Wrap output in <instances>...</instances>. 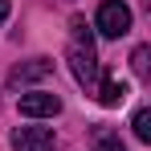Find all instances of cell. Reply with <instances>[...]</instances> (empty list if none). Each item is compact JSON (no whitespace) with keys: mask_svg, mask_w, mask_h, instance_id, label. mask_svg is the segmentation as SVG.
I'll list each match as a JSON object with an SVG mask.
<instances>
[{"mask_svg":"<svg viewBox=\"0 0 151 151\" xmlns=\"http://www.w3.org/2000/svg\"><path fill=\"white\" fill-rule=\"evenodd\" d=\"M94 151H127V147H123V139H119V135H102L98 143H94Z\"/></svg>","mask_w":151,"mask_h":151,"instance_id":"9c48e42d","label":"cell"},{"mask_svg":"<svg viewBox=\"0 0 151 151\" xmlns=\"http://www.w3.org/2000/svg\"><path fill=\"white\" fill-rule=\"evenodd\" d=\"M70 29H74V41H70V70H74L78 86L94 90V86H98V78H102L98 53H94V37L86 33V21H82V17H74Z\"/></svg>","mask_w":151,"mask_h":151,"instance_id":"6da1fadb","label":"cell"},{"mask_svg":"<svg viewBox=\"0 0 151 151\" xmlns=\"http://www.w3.org/2000/svg\"><path fill=\"white\" fill-rule=\"evenodd\" d=\"M94 90H98V102H102V106H119V102L131 94V90H127V82H114V78H98V86H94Z\"/></svg>","mask_w":151,"mask_h":151,"instance_id":"8992f818","label":"cell"},{"mask_svg":"<svg viewBox=\"0 0 151 151\" xmlns=\"http://www.w3.org/2000/svg\"><path fill=\"white\" fill-rule=\"evenodd\" d=\"M94 25H98L102 37L119 41L127 29H131V8H127L123 0H102V4H98V17H94Z\"/></svg>","mask_w":151,"mask_h":151,"instance_id":"7a4b0ae2","label":"cell"},{"mask_svg":"<svg viewBox=\"0 0 151 151\" xmlns=\"http://www.w3.org/2000/svg\"><path fill=\"white\" fill-rule=\"evenodd\" d=\"M57 110H61V98L49 94V90H29V94H21V114H25V119H53Z\"/></svg>","mask_w":151,"mask_h":151,"instance_id":"277c9868","label":"cell"},{"mask_svg":"<svg viewBox=\"0 0 151 151\" xmlns=\"http://www.w3.org/2000/svg\"><path fill=\"white\" fill-rule=\"evenodd\" d=\"M49 74H53L49 57H29V61H21V65H12L8 86H12V90H25V86H33V82H41V78H49Z\"/></svg>","mask_w":151,"mask_h":151,"instance_id":"3957f363","label":"cell"},{"mask_svg":"<svg viewBox=\"0 0 151 151\" xmlns=\"http://www.w3.org/2000/svg\"><path fill=\"white\" fill-rule=\"evenodd\" d=\"M131 127H135V139H139V143H151V110H147V106H139V110H135Z\"/></svg>","mask_w":151,"mask_h":151,"instance_id":"52a82bcc","label":"cell"},{"mask_svg":"<svg viewBox=\"0 0 151 151\" xmlns=\"http://www.w3.org/2000/svg\"><path fill=\"white\" fill-rule=\"evenodd\" d=\"M4 17H8V0H0V21H4Z\"/></svg>","mask_w":151,"mask_h":151,"instance_id":"30bf717a","label":"cell"},{"mask_svg":"<svg viewBox=\"0 0 151 151\" xmlns=\"http://www.w3.org/2000/svg\"><path fill=\"white\" fill-rule=\"evenodd\" d=\"M12 151H53V131L49 127H17Z\"/></svg>","mask_w":151,"mask_h":151,"instance_id":"5b68a950","label":"cell"},{"mask_svg":"<svg viewBox=\"0 0 151 151\" xmlns=\"http://www.w3.org/2000/svg\"><path fill=\"white\" fill-rule=\"evenodd\" d=\"M147 57H151V49H147V45H139V49L131 53V70H135L139 78H147Z\"/></svg>","mask_w":151,"mask_h":151,"instance_id":"ba28073f","label":"cell"}]
</instances>
